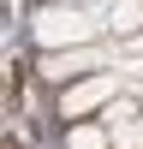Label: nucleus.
I'll list each match as a JSON object with an SVG mask.
<instances>
[{"label": "nucleus", "instance_id": "f257e3e1", "mask_svg": "<svg viewBox=\"0 0 143 149\" xmlns=\"http://www.w3.org/2000/svg\"><path fill=\"white\" fill-rule=\"evenodd\" d=\"M30 42L42 54L107 42V0H90V6H36L30 12Z\"/></svg>", "mask_w": 143, "mask_h": 149}, {"label": "nucleus", "instance_id": "f03ea898", "mask_svg": "<svg viewBox=\"0 0 143 149\" xmlns=\"http://www.w3.org/2000/svg\"><path fill=\"white\" fill-rule=\"evenodd\" d=\"M119 54H125L119 42H90V48H54V54H42V60H36V78H48L54 90H66V84L90 78V72H107V66H119Z\"/></svg>", "mask_w": 143, "mask_h": 149}, {"label": "nucleus", "instance_id": "423d86ee", "mask_svg": "<svg viewBox=\"0 0 143 149\" xmlns=\"http://www.w3.org/2000/svg\"><path fill=\"white\" fill-rule=\"evenodd\" d=\"M95 119H101L107 131H125V125H137V119H143V107H137V102H119V95H113V102H107Z\"/></svg>", "mask_w": 143, "mask_h": 149}, {"label": "nucleus", "instance_id": "39448f33", "mask_svg": "<svg viewBox=\"0 0 143 149\" xmlns=\"http://www.w3.org/2000/svg\"><path fill=\"white\" fill-rule=\"evenodd\" d=\"M137 30H143V0H113L107 6V36L113 42H131Z\"/></svg>", "mask_w": 143, "mask_h": 149}, {"label": "nucleus", "instance_id": "1a4fd4ad", "mask_svg": "<svg viewBox=\"0 0 143 149\" xmlns=\"http://www.w3.org/2000/svg\"><path fill=\"white\" fill-rule=\"evenodd\" d=\"M42 6H90V0H42Z\"/></svg>", "mask_w": 143, "mask_h": 149}, {"label": "nucleus", "instance_id": "20e7f679", "mask_svg": "<svg viewBox=\"0 0 143 149\" xmlns=\"http://www.w3.org/2000/svg\"><path fill=\"white\" fill-rule=\"evenodd\" d=\"M60 149H113V131H107L101 119H95V125L90 119H72V125L60 131Z\"/></svg>", "mask_w": 143, "mask_h": 149}, {"label": "nucleus", "instance_id": "6e6552de", "mask_svg": "<svg viewBox=\"0 0 143 149\" xmlns=\"http://www.w3.org/2000/svg\"><path fill=\"white\" fill-rule=\"evenodd\" d=\"M119 48H125V54H143V30L131 36V42H119ZM125 54H119V60H125Z\"/></svg>", "mask_w": 143, "mask_h": 149}, {"label": "nucleus", "instance_id": "7ed1b4c3", "mask_svg": "<svg viewBox=\"0 0 143 149\" xmlns=\"http://www.w3.org/2000/svg\"><path fill=\"white\" fill-rule=\"evenodd\" d=\"M119 90H125V72H119V66H107V72H90V78L66 84V90L54 95V113L72 125V119H83V113H101V107L113 102Z\"/></svg>", "mask_w": 143, "mask_h": 149}, {"label": "nucleus", "instance_id": "0eeeda50", "mask_svg": "<svg viewBox=\"0 0 143 149\" xmlns=\"http://www.w3.org/2000/svg\"><path fill=\"white\" fill-rule=\"evenodd\" d=\"M119 72H125V90H143V54H125Z\"/></svg>", "mask_w": 143, "mask_h": 149}, {"label": "nucleus", "instance_id": "9d476101", "mask_svg": "<svg viewBox=\"0 0 143 149\" xmlns=\"http://www.w3.org/2000/svg\"><path fill=\"white\" fill-rule=\"evenodd\" d=\"M137 102H143V90H137Z\"/></svg>", "mask_w": 143, "mask_h": 149}]
</instances>
